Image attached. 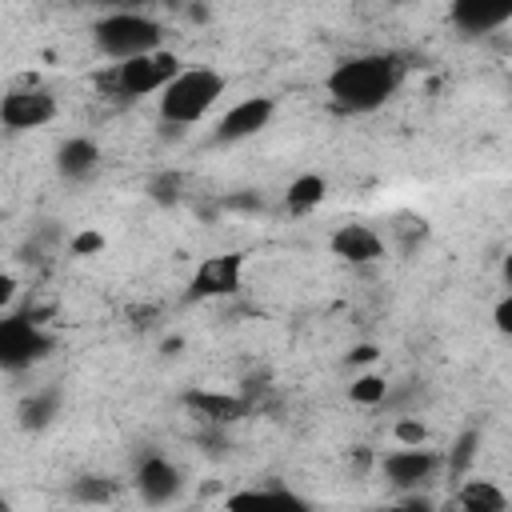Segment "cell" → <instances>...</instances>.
Returning a JSON list of instances; mask_svg holds the SVG:
<instances>
[{
	"label": "cell",
	"mask_w": 512,
	"mask_h": 512,
	"mask_svg": "<svg viewBox=\"0 0 512 512\" xmlns=\"http://www.w3.org/2000/svg\"><path fill=\"white\" fill-rule=\"evenodd\" d=\"M492 324H496V332L512 336V292L496 300V308H492Z\"/></svg>",
	"instance_id": "cell-22"
},
{
	"label": "cell",
	"mask_w": 512,
	"mask_h": 512,
	"mask_svg": "<svg viewBox=\"0 0 512 512\" xmlns=\"http://www.w3.org/2000/svg\"><path fill=\"white\" fill-rule=\"evenodd\" d=\"M224 512H312V504L288 488H256L228 496Z\"/></svg>",
	"instance_id": "cell-13"
},
{
	"label": "cell",
	"mask_w": 512,
	"mask_h": 512,
	"mask_svg": "<svg viewBox=\"0 0 512 512\" xmlns=\"http://www.w3.org/2000/svg\"><path fill=\"white\" fill-rule=\"evenodd\" d=\"M272 116H276V100H272V96H248V100H236V104L220 116L212 140H216V144H240V140H252V136H260V132L272 124Z\"/></svg>",
	"instance_id": "cell-7"
},
{
	"label": "cell",
	"mask_w": 512,
	"mask_h": 512,
	"mask_svg": "<svg viewBox=\"0 0 512 512\" xmlns=\"http://www.w3.org/2000/svg\"><path fill=\"white\" fill-rule=\"evenodd\" d=\"M188 64L172 52V48H156L148 56H132L124 64H112V72L104 76V88L116 96V100H144V96H156L164 92Z\"/></svg>",
	"instance_id": "cell-3"
},
{
	"label": "cell",
	"mask_w": 512,
	"mask_h": 512,
	"mask_svg": "<svg viewBox=\"0 0 512 512\" xmlns=\"http://www.w3.org/2000/svg\"><path fill=\"white\" fill-rule=\"evenodd\" d=\"M132 484H136V492H140L144 504L160 508V504H172V500L180 496L184 476H180V468H176L168 456H144Z\"/></svg>",
	"instance_id": "cell-9"
},
{
	"label": "cell",
	"mask_w": 512,
	"mask_h": 512,
	"mask_svg": "<svg viewBox=\"0 0 512 512\" xmlns=\"http://www.w3.org/2000/svg\"><path fill=\"white\" fill-rule=\"evenodd\" d=\"M392 436H396L400 448H424V444H428V428H424L416 416L396 420V424H392Z\"/></svg>",
	"instance_id": "cell-19"
},
{
	"label": "cell",
	"mask_w": 512,
	"mask_h": 512,
	"mask_svg": "<svg viewBox=\"0 0 512 512\" xmlns=\"http://www.w3.org/2000/svg\"><path fill=\"white\" fill-rule=\"evenodd\" d=\"M324 196H328V180L316 176V172H304V176H296L288 184L284 204H288V212H312V208L324 204Z\"/></svg>",
	"instance_id": "cell-16"
},
{
	"label": "cell",
	"mask_w": 512,
	"mask_h": 512,
	"mask_svg": "<svg viewBox=\"0 0 512 512\" xmlns=\"http://www.w3.org/2000/svg\"><path fill=\"white\" fill-rule=\"evenodd\" d=\"M76 496L84 504H108L112 500V480H104V476H80L76 480Z\"/></svg>",
	"instance_id": "cell-20"
},
{
	"label": "cell",
	"mask_w": 512,
	"mask_h": 512,
	"mask_svg": "<svg viewBox=\"0 0 512 512\" xmlns=\"http://www.w3.org/2000/svg\"><path fill=\"white\" fill-rule=\"evenodd\" d=\"M376 512H404L400 504H388V508H376Z\"/></svg>",
	"instance_id": "cell-27"
},
{
	"label": "cell",
	"mask_w": 512,
	"mask_h": 512,
	"mask_svg": "<svg viewBox=\"0 0 512 512\" xmlns=\"http://www.w3.org/2000/svg\"><path fill=\"white\" fill-rule=\"evenodd\" d=\"M400 72V60L388 52H356L328 72L324 88L340 112H372L400 88Z\"/></svg>",
	"instance_id": "cell-1"
},
{
	"label": "cell",
	"mask_w": 512,
	"mask_h": 512,
	"mask_svg": "<svg viewBox=\"0 0 512 512\" xmlns=\"http://www.w3.org/2000/svg\"><path fill=\"white\" fill-rule=\"evenodd\" d=\"M240 280H244V256L240 252H216V256H204L188 280V296L192 300H220V296H232L240 292Z\"/></svg>",
	"instance_id": "cell-5"
},
{
	"label": "cell",
	"mask_w": 512,
	"mask_h": 512,
	"mask_svg": "<svg viewBox=\"0 0 512 512\" xmlns=\"http://www.w3.org/2000/svg\"><path fill=\"white\" fill-rule=\"evenodd\" d=\"M56 168L64 180H88L100 168V148L88 136H68L56 152Z\"/></svg>",
	"instance_id": "cell-14"
},
{
	"label": "cell",
	"mask_w": 512,
	"mask_h": 512,
	"mask_svg": "<svg viewBox=\"0 0 512 512\" xmlns=\"http://www.w3.org/2000/svg\"><path fill=\"white\" fill-rule=\"evenodd\" d=\"M348 396H352L356 404H364V408L384 404V396H388V380L376 376V372H364V376H356V380L348 384Z\"/></svg>",
	"instance_id": "cell-18"
},
{
	"label": "cell",
	"mask_w": 512,
	"mask_h": 512,
	"mask_svg": "<svg viewBox=\"0 0 512 512\" xmlns=\"http://www.w3.org/2000/svg\"><path fill=\"white\" fill-rule=\"evenodd\" d=\"M436 468H440V456L428 452V448H392V452L380 460V472L388 476L392 488H416V484H424Z\"/></svg>",
	"instance_id": "cell-11"
},
{
	"label": "cell",
	"mask_w": 512,
	"mask_h": 512,
	"mask_svg": "<svg viewBox=\"0 0 512 512\" xmlns=\"http://www.w3.org/2000/svg\"><path fill=\"white\" fill-rule=\"evenodd\" d=\"M224 92H228L224 72H216L208 64H188L160 92V120H168V124H200L220 104Z\"/></svg>",
	"instance_id": "cell-2"
},
{
	"label": "cell",
	"mask_w": 512,
	"mask_h": 512,
	"mask_svg": "<svg viewBox=\"0 0 512 512\" xmlns=\"http://www.w3.org/2000/svg\"><path fill=\"white\" fill-rule=\"evenodd\" d=\"M92 40L108 60L124 64L132 56H148L164 48V28L144 12H108L92 24Z\"/></svg>",
	"instance_id": "cell-4"
},
{
	"label": "cell",
	"mask_w": 512,
	"mask_h": 512,
	"mask_svg": "<svg viewBox=\"0 0 512 512\" xmlns=\"http://www.w3.org/2000/svg\"><path fill=\"white\" fill-rule=\"evenodd\" d=\"M12 288H16V284H12V276H4V284H0V304H8V300H12Z\"/></svg>",
	"instance_id": "cell-26"
},
{
	"label": "cell",
	"mask_w": 512,
	"mask_h": 512,
	"mask_svg": "<svg viewBox=\"0 0 512 512\" xmlns=\"http://www.w3.org/2000/svg\"><path fill=\"white\" fill-rule=\"evenodd\" d=\"M448 20L460 32H496L512 20V0H456Z\"/></svg>",
	"instance_id": "cell-12"
},
{
	"label": "cell",
	"mask_w": 512,
	"mask_h": 512,
	"mask_svg": "<svg viewBox=\"0 0 512 512\" xmlns=\"http://www.w3.org/2000/svg\"><path fill=\"white\" fill-rule=\"evenodd\" d=\"M328 248L344 264H376V260H384V240H380V232L372 224H340L328 236Z\"/></svg>",
	"instance_id": "cell-10"
},
{
	"label": "cell",
	"mask_w": 512,
	"mask_h": 512,
	"mask_svg": "<svg viewBox=\"0 0 512 512\" xmlns=\"http://www.w3.org/2000/svg\"><path fill=\"white\" fill-rule=\"evenodd\" d=\"M104 248V236L100 232H80L76 240H72V252L76 256H92V252H100Z\"/></svg>",
	"instance_id": "cell-23"
},
{
	"label": "cell",
	"mask_w": 512,
	"mask_h": 512,
	"mask_svg": "<svg viewBox=\"0 0 512 512\" xmlns=\"http://www.w3.org/2000/svg\"><path fill=\"white\" fill-rule=\"evenodd\" d=\"M52 340L32 324V320H4L0 328V356H4V368H28L32 360L48 356Z\"/></svg>",
	"instance_id": "cell-8"
},
{
	"label": "cell",
	"mask_w": 512,
	"mask_h": 512,
	"mask_svg": "<svg viewBox=\"0 0 512 512\" xmlns=\"http://www.w3.org/2000/svg\"><path fill=\"white\" fill-rule=\"evenodd\" d=\"M500 280L508 284V292H512V248L504 252V260H500Z\"/></svg>",
	"instance_id": "cell-25"
},
{
	"label": "cell",
	"mask_w": 512,
	"mask_h": 512,
	"mask_svg": "<svg viewBox=\"0 0 512 512\" xmlns=\"http://www.w3.org/2000/svg\"><path fill=\"white\" fill-rule=\"evenodd\" d=\"M400 508H404V512H440V508H436L432 500H424V496H408Z\"/></svg>",
	"instance_id": "cell-24"
},
{
	"label": "cell",
	"mask_w": 512,
	"mask_h": 512,
	"mask_svg": "<svg viewBox=\"0 0 512 512\" xmlns=\"http://www.w3.org/2000/svg\"><path fill=\"white\" fill-rule=\"evenodd\" d=\"M56 96L48 92V88H40V84H32V88H12L4 100H0V120H4V128H12V132H32V128H44V124H52L56 120Z\"/></svg>",
	"instance_id": "cell-6"
},
{
	"label": "cell",
	"mask_w": 512,
	"mask_h": 512,
	"mask_svg": "<svg viewBox=\"0 0 512 512\" xmlns=\"http://www.w3.org/2000/svg\"><path fill=\"white\" fill-rule=\"evenodd\" d=\"M188 404L200 408L208 420H236V416H240V400L220 396V392H192Z\"/></svg>",
	"instance_id": "cell-17"
},
{
	"label": "cell",
	"mask_w": 512,
	"mask_h": 512,
	"mask_svg": "<svg viewBox=\"0 0 512 512\" xmlns=\"http://www.w3.org/2000/svg\"><path fill=\"white\" fill-rule=\"evenodd\" d=\"M456 508L460 512H508V496L496 480L488 476H468L456 488Z\"/></svg>",
	"instance_id": "cell-15"
},
{
	"label": "cell",
	"mask_w": 512,
	"mask_h": 512,
	"mask_svg": "<svg viewBox=\"0 0 512 512\" xmlns=\"http://www.w3.org/2000/svg\"><path fill=\"white\" fill-rule=\"evenodd\" d=\"M52 412H56V392H40L36 400H28V404H24V424L44 428V424L52 420Z\"/></svg>",
	"instance_id": "cell-21"
}]
</instances>
